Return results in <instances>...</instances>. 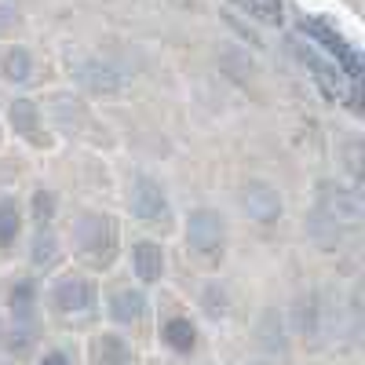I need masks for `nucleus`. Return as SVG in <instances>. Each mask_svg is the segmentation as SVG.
Returning a JSON list of instances; mask_svg holds the SVG:
<instances>
[{
  "label": "nucleus",
  "instance_id": "f257e3e1",
  "mask_svg": "<svg viewBox=\"0 0 365 365\" xmlns=\"http://www.w3.org/2000/svg\"><path fill=\"white\" fill-rule=\"evenodd\" d=\"M66 252H73L88 274L91 270H110L120 252H125V241H120V223L103 208H77L70 220V234H66Z\"/></svg>",
  "mask_w": 365,
  "mask_h": 365
},
{
  "label": "nucleus",
  "instance_id": "f03ea898",
  "mask_svg": "<svg viewBox=\"0 0 365 365\" xmlns=\"http://www.w3.org/2000/svg\"><path fill=\"white\" fill-rule=\"evenodd\" d=\"M44 299H48V314L66 325H84L91 318H99V311H103L99 282L88 270H58L48 282Z\"/></svg>",
  "mask_w": 365,
  "mask_h": 365
},
{
  "label": "nucleus",
  "instance_id": "7ed1b4c3",
  "mask_svg": "<svg viewBox=\"0 0 365 365\" xmlns=\"http://www.w3.org/2000/svg\"><path fill=\"white\" fill-rule=\"evenodd\" d=\"M44 120L51 135L58 132L63 139H73V143H88V146H103L106 143V128L96 120L91 113V103L73 88H55L48 103H44Z\"/></svg>",
  "mask_w": 365,
  "mask_h": 365
},
{
  "label": "nucleus",
  "instance_id": "20e7f679",
  "mask_svg": "<svg viewBox=\"0 0 365 365\" xmlns=\"http://www.w3.org/2000/svg\"><path fill=\"white\" fill-rule=\"evenodd\" d=\"M125 208L143 230H168L175 223V205L168 182L146 168H135L125 179Z\"/></svg>",
  "mask_w": 365,
  "mask_h": 365
},
{
  "label": "nucleus",
  "instance_id": "39448f33",
  "mask_svg": "<svg viewBox=\"0 0 365 365\" xmlns=\"http://www.w3.org/2000/svg\"><path fill=\"white\" fill-rule=\"evenodd\" d=\"M182 245L187 252L205 263V267H220L230 252V223L220 208L212 205H194L182 216Z\"/></svg>",
  "mask_w": 365,
  "mask_h": 365
},
{
  "label": "nucleus",
  "instance_id": "423d86ee",
  "mask_svg": "<svg viewBox=\"0 0 365 365\" xmlns=\"http://www.w3.org/2000/svg\"><path fill=\"white\" fill-rule=\"evenodd\" d=\"M70 77L81 91L88 96H125L132 88V73L125 66H117L113 58L103 55H91V51H77L70 55Z\"/></svg>",
  "mask_w": 365,
  "mask_h": 365
},
{
  "label": "nucleus",
  "instance_id": "0eeeda50",
  "mask_svg": "<svg viewBox=\"0 0 365 365\" xmlns=\"http://www.w3.org/2000/svg\"><path fill=\"white\" fill-rule=\"evenodd\" d=\"M299 41H307L311 48H318L325 58H332V63L340 66V73L351 84H358V77H361V55L332 22H325V19H303L299 22Z\"/></svg>",
  "mask_w": 365,
  "mask_h": 365
},
{
  "label": "nucleus",
  "instance_id": "6e6552de",
  "mask_svg": "<svg viewBox=\"0 0 365 365\" xmlns=\"http://www.w3.org/2000/svg\"><path fill=\"white\" fill-rule=\"evenodd\" d=\"M237 208H241V216H245L249 223L270 230V227H278L282 216H285V197L278 190V182H270L263 175H249L237 187Z\"/></svg>",
  "mask_w": 365,
  "mask_h": 365
},
{
  "label": "nucleus",
  "instance_id": "1a4fd4ad",
  "mask_svg": "<svg viewBox=\"0 0 365 365\" xmlns=\"http://www.w3.org/2000/svg\"><path fill=\"white\" fill-rule=\"evenodd\" d=\"M292 48H296V58L307 66L311 81L318 84V91H322L329 103H347V106L358 103V84H351V81L340 73V66L332 63V58H325V55H322L318 48H311L307 41H296Z\"/></svg>",
  "mask_w": 365,
  "mask_h": 365
},
{
  "label": "nucleus",
  "instance_id": "9d476101",
  "mask_svg": "<svg viewBox=\"0 0 365 365\" xmlns=\"http://www.w3.org/2000/svg\"><path fill=\"white\" fill-rule=\"evenodd\" d=\"M318 216H325L329 223H336L340 230H351L361 223L365 216V201L354 182H340V179H318Z\"/></svg>",
  "mask_w": 365,
  "mask_h": 365
},
{
  "label": "nucleus",
  "instance_id": "9b49d317",
  "mask_svg": "<svg viewBox=\"0 0 365 365\" xmlns=\"http://www.w3.org/2000/svg\"><path fill=\"white\" fill-rule=\"evenodd\" d=\"M4 128L26 143L29 150H51L55 146V135L44 120V106L34 99V96H15L4 110Z\"/></svg>",
  "mask_w": 365,
  "mask_h": 365
},
{
  "label": "nucleus",
  "instance_id": "f8f14e48",
  "mask_svg": "<svg viewBox=\"0 0 365 365\" xmlns=\"http://www.w3.org/2000/svg\"><path fill=\"white\" fill-rule=\"evenodd\" d=\"M4 322L15 329H37L41 322V282L34 274H15V278L4 285Z\"/></svg>",
  "mask_w": 365,
  "mask_h": 365
},
{
  "label": "nucleus",
  "instance_id": "ddd939ff",
  "mask_svg": "<svg viewBox=\"0 0 365 365\" xmlns=\"http://www.w3.org/2000/svg\"><path fill=\"white\" fill-rule=\"evenodd\" d=\"M285 322H289V332L292 340H303V344H322L325 329H329V307H325V296L318 289H307L292 299V307L285 311Z\"/></svg>",
  "mask_w": 365,
  "mask_h": 365
},
{
  "label": "nucleus",
  "instance_id": "4468645a",
  "mask_svg": "<svg viewBox=\"0 0 365 365\" xmlns=\"http://www.w3.org/2000/svg\"><path fill=\"white\" fill-rule=\"evenodd\" d=\"M125 256H128L135 285L154 289V285L165 282V274H168V252H165V245H161L158 237H135L132 245H125Z\"/></svg>",
  "mask_w": 365,
  "mask_h": 365
},
{
  "label": "nucleus",
  "instance_id": "2eb2a0df",
  "mask_svg": "<svg viewBox=\"0 0 365 365\" xmlns=\"http://www.w3.org/2000/svg\"><path fill=\"white\" fill-rule=\"evenodd\" d=\"M103 311H106L113 329H135L150 314V296H146L143 285H117V289L106 292Z\"/></svg>",
  "mask_w": 365,
  "mask_h": 365
},
{
  "label": "nucleus",
  "instance_id": "dca6fc26",
  "mask_svg": "<svg viewBox=\"0 0 365 365\" xmlns=\"http://www.w3.org/2000/svg\"><path fill=\"white\" fill-rule=\"evenodd\" d=\"M29 270L37 274H58L66 259V237L58 230H29V245H26Z\"/></svg>",
  "mask_w": 365,
  "mask_h": 365
},
{
  "label": "nucleus",
  "instance_id": "f3484780",
  "mask_svg": "<svg viewBox=\"0 0 365 365\" xmlns=\"http://www.w3.org/2000/svg\"><path fill=\"white\" fill-rule=\"evenodd\" d=\"M158 340L175 358H194L197 347H201V329L190 314H168L158 329Z\"/></svg>",
  "mask_w": 365,
  "mask_h": 365
},
{
  "label": "nucleus",
  "instance_id": "a211bd4d",
  "mask_svg": "<svg viewBox=\"0 0 365 365\" xmlns=\"http://www.w3.org/2000/svg\"><path fill=\"white\" fill-rule=\"evenodd\" d=\"M88 365H135V347L120 329H99L88 340Z\"/></svg>",
  "mask_w": 365,
  "mask_h": 365
},
{
  "label": "nucleus",
  "instance_id": "6ab92c4d",
  "mask_svg": "<svg viewBox=\"0 0 365 365\" xmlns=\"http://www.w3.org/2000/svg\"><path fill=\"white\" fill-rule=\"evenodd\" d=\"M26 234V205L19 194H0V259L11 256Z\"/></svg>",
  "mask_w": 365,
  "mask_h": 365
},
{
  "label": "nucleus",
  "instance_id": "aec40b11",
  "mask_svg": "<svg viewBox=\"0 0 365 365\" xmlns=\"http://www.w3.org/2000/svg\"><path fill=\"white\" fill-rule=\"evenodd\" d=\"M256 344L263 347V354H289L292 347V332H289V322H285V311L278 307H267L256 322Z\"/></svg>",
  "mask_w": 365,
  "mask_h": 365
},
{
  "label": "nucleus",
  "instance_id": "412c9836",
  "mask_svg": "<svg viewBox=\"0 0 365 365\" xmlns=\"http://www.w3.org/2000/svg\"><path fill=\"white\" fill-rule=\"evenodd\" d=\"M26 205V230H58V194L44 182H37Z\"/></svg>",
  "mask_w": 365,
  "mask_h": 365
},
{
  "label": "nucleus",
  "instance_id": "4be33fe9",
  "mask_svg": "<svg viewBox=\"0 0 365 365\" xmlns=\"http://www.w3.org/2000/svg\"><path fill=\"white\" fill-rule=\"evenodd\" d=\"M34 73H37V58H34V51H29L26 44L15 41V44L0 48V81L4 84L22 88V84L34 81Z\"/></svg>",
  "mask_w": 365,
  "mask_h": 365
},
{
  "label": "nucleus",
  "instance_id": "5701e85b",
  "mask_svg": "<svg viewBox=\"0 0 365 365\" xmlns=\"http://www.w3.org/2000/svg\"><path fill=\"white\" fill-rule=\"evenodd\" d=\"M230 289L223 285V282H205L201 285V292H197V311H201V318H208V322H227L230 318Z\"/></svg>",
  "mask_w": 365,
  "mask_h": 365
},
{
  "label": "nucleus",
  "instance_id": "b1692460",
  "mask_svg": "<svg viewBox=\"0 0 365 365\" xmlns=\"http://www.w3.org/2000/svg\"><path fill=\"white\" fill-rule=\"evenodd\" d=\"M230 4L241 15H249L252 22H259V26H282L285 22V4L282 0H230Z\"/></svg>",
  "mask_w": 365,
  "mask_h": 365
},
{
  "label": "nucleus",
  "instance_id": "393cba45",
  "mask_svg": "<svg viewBox=\"0 0 365 365\" xmlns=\"http://www.w3.org/2000/svg\"><path fill=\"white\" fill-rule=\"evenodd\" d=\"M216 63H220V70H223L230 81H237V84H249V81L256 77V63L249 58L245 48H223V51L216 55Z\"/></svg>",
  "mask_w": 365,
  "mask_h": 365
},
{
  "label": "nucleus",
  "instance_id": "a878e982",
  "mask_svg": "<svg viewBox=\"0 0 365 365\" xmlns=\"http://www.w3.org/2000/svg\"><path fill=\"white\" fill-rule=\"evenodd\" d=\"M307 234H311V241L318 249H325V252H332L340 245V237H344V230L336 227V223H329L325 216H318V212H311V220H307Z\"/></svg>",
  "mask_w": 365,
  "mask_h": 365
},
{
  "label": "nucleus",
  "instance_id": "bb28decb",
  "mask_svg": "<svg viewBox=\"0 0 365 365\" xmlns=\"http://www.w3.org/2000/svg\"><path fill=\"white\" fill-rule=\"evenodd\" d=\"M26 26V15L15 0H0V41H15Z\"/></svg>",
  "mask_w": 365,
  "mask_h": 365
},
{
  "label": "nucleus",
  "instance_id": "cd10ccee",
  "mask_svg": "<svg viewBox=\"0 0 365 365\" xmlns=\"http://www.w3.org/2000/svg\"><path fill=\"white\" fill-rule=\"evenodd\" d=\"M34 365H73V354H70L66 347H48V351L37 354Z\"/></svg>",
  "mask_w": 365,
  "mask_h": 365
},
{
  "label": "nucleus",
  "instance_id": "c85d7f7f",
  "mask_svg": "<svg viewBox=\"0 0 365 365\" xmlns=\"http://www.w3.org/2000/svg\"><path fill=\"white\" fill-rule=\"evenodd\" d=\"M4 139H8V128H4V117H0V146H4Z\"/></svg>",
  "mask_w": 365,
  "mask_h": 365
},
{
  "label": "nucleus",
  "instance_id": "c756f323",
  "mask_svg": "<svg viewBox=\"0 0 365 365\" xmlns=\"http://www.w3.org/2000/svg\"><path fill=\"white\" fill-rule=\"evenodd\" d=\"M245 365H267V361H263V358H256V361H245Z\"/></svg>",
  "mask_w": 365,
  "mask_h": 365
},
{
  "label": "nucleus",
  "instance_id": "7c9ffc66",
  "mask_svg": "<svg viewBox=\"0 0 365 365\" xmlns=\"http://www.w3.org/2000/svg\"><path fill=\"white\" fill-rule=\"evenodd\" d=\"M0 365H11V361H0Z\"/></svg>",
  "mask_w": 365,
  "mask_h": 365
}]
</instances>
